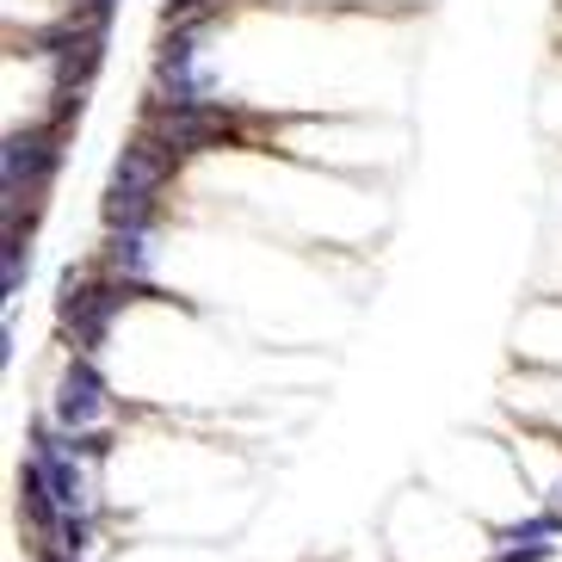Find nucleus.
I'll use <instances>...</instances> for the list:
<instances>
[{"mask_svg": "<svg viewBox=\"0 0 562 562\" xmlns=\"http://www.w3.org/2000/svg\"><path fill=\"white\" fill-rule=\"evenodd\" d=\"M37 562H81V557H68V550H56V544H37Z\"/></svg>", "mask_w": 562, "mask_h": 562, "instance_id": "9", "label": "nucleus"}, {"mask_svg": "<svg viewBox=\"0 0 562 562\" xmlns=\"http://www.w3.org/2000/svg\"><path fill=\"white\" fill-rule=\"evenodd\" d=\"M173 161L180 155L155 143L149 131L136 136L131 149L117 155L112 167V186H105V229H155L161 216V186L173 180Z\"/></svg>", "mask_w": 562, "mask_h": 562, "instance_id": "1", "label": "nucleus"}, {"mask_svg": "<svg viewBox=\"0 0 562 562\" xmlns=\"http://www.w3.org/2000/svg\"><path fill=\"white\" fill-rule=\"evenodd\" d=\"M63 124H25V131L7 136V149H0V192H7V211L19 204H32L44 192V180L56 173L63 161Z\"/></svg>", "mask_w": 562, "mask_h": 562, "instance_id": "3", "label": "nucleus"}, {"mask_svg": "<svg viewBox=\"0 0 562 562\" xmlns=\"http://www.w3.org/2000/svg\"><path fill=\"white\" fill-rule=\"evenodd\" d=\"M25 272H32V241L19 235V223H7V272H0V291H7V303L19 297Z\"/></svg>", "mask_w": 562, "mask_h": 562, "instance_id": "8", "label": "nucleus"}, {"mask_svg": "<svg viewBox=\"0 0 562 562\" xmlns=\"http://www.w3.org/2000/svg\"><path fill=\"white\" fill-rule=\"evenodd\" d=\"M105 272H117V279H131V284H149L155 279V229H112Z\"/></svg>", "mask_w": 562, "mask_h": 562, "instance_id": "6", "label": "nucleus"}, {"mask_svg": "<svg viewBox=\"0 0 562 562\" xmlns=\"http://www.w3.org/2000/svg\"><path fill=\"white\" fill-rule=\"evenodd\" d=\"M557 495H562V488H557Z\"/></svg>", "mask_w": 562, "mask_h": 562, "instance_id": "10", "label": "nucleus"}, {"mask_svg": "<svg viewBox=\"0 0 562 562\" xmlns=\"http://www.w3.org/2000/svg\"><path fill=\"white\" fill-rule=\"evenodd\" d=\"M93 420H105V378H100V364H93V352H75L63 383H56V427L87 432Z\"/></svg>", "mask_w": 562, "mask_h": 562, "instance_id": "5", "label": "nucleus"}, {"mask_svg": "<svg viewBox=\"0 0 562 562\" xmlns=\"http://www.w3.org/2000/svg\"><path fill=\"white\" fill-rule=\"evenodd\" d=\"M143 284H131V279H93V284H75V272L63 279V297H56V315H63V328H68V340L81 352H100V340H105V328H112V315L124 310V303L136 297Z\"/></svg>", "mask_w": 562, "mask_h": 562, "instance_id": "2", "label": "nucleus"}, {"mask_svg": "<svg viewBox=\"0 0 562 562\" xmlns=\"http://www.w3.org/2000/svg\"><path fill=\"white\" fill-rule=\"evenodd\" d=\"M223 131H229V112H223V100L161 105V112L149 117V136H155V143H167L173 155H199V149H211V143H223Z\"/></svg>", "mask_w": 562, "mask_h": 562, "instance_id": "4", "label": "nucleus"}, {"mask_svg": "<svg viewBox=\"0 0 562 562\" xmlns=\"http://www.w3.org/2000/svg\"><path fill=\"white\" fill-rule=\"evenodd\" d=\"M562 531V513H531L519 526H495V544H550Z\"/></svg>", "mask_w": 562, "mask_h": 562, "instance_id": "7", "label": "nucleus"}]
</instances>
